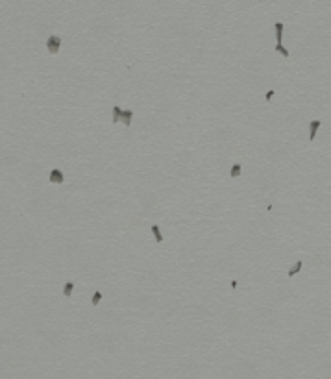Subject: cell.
Returning <instances> with one entry per match:
<instances>
[{
	"label": "cell",
	"mask_w": 331,
	"mask_h": 379,
	"mask_svg": "<svg viewBox=\"0 0 331 379\" xmlns=\"http://www.w3.org/2000/svg\"><path fill=\"white\" fill-rule=\"evenodd\" d=\"M59 46H61V37H57V35H50V37H48V41H46V48H48L50 54L59 52Z\"/></svg>",
	"instance_id": "cell-1"
},
{
	"label": "cell",
	"mask_w": 331,
	"mask_h": 379,
	"mask_svg": "<svg viewBox=\"0 0 331 379\" xmlns=\"http://www.w3.org/2000/svg\"><path fill=\"white\" fill-rule=\"evenodd\" d=\"M50 181H52V183H63V181H65V176H63V172H61L59 168H54V170H50Z\"/></svg>",
	"instance_id": "cell-2"
},
{
	"label": "cell",
	"mask_w": 331,
	"mask_h": 379,
	"mask_svg": "<svg viewBox=\"0 0 331 379\" xmlns=\"http://www.w3.org/2000/svg\"><path fill=\"white\" fill-rule=\"evenodd\" d=\"M318 128H320V120H318V118L311 120V124H309V141H315V137H316V131H318Z\"/></svg>",
	"instance_id": "cell-3"
},
{
	"label": "cell",
	"mask_w": 331,
	"mask_h": 379,
	"mask_svg": "<svg viewBox=\"0 0 331 379\" xmlns=\"http://www.w3.org/2000/svg\"><path fill=\"white\" fill-rule=\"evenodd\" d=\"M276 28V37H278V44H281V37H283V24L281 22H276L274 24Z\"/></svg>",
	"instance_id": "cell-4"
},
{
	"label": "cell",
	"mask_w": 331,
	"mask_h": 379,
	"mask_svg": "<svg viewBox=\"0 0 331 379\" xmlns=\"http://www.w3.org/2000/svg\"><path fill=\"white\" fill-rule=\"evenodd\" d=\"M131 116H133V111H130V109H126V111L122 113V122H124V126H130V124H131Z\"/></svg>",
	"instance_id": "cell-5"
},
{
	"label": "cell",
	"mask_w": 331,
	"mask_h": 379,
	"mask_svg": "<svg viewBox=\"0 0 331 379\" xmlns=\"http://www.w3.org/2000/svg\"><path fill=\"white\" fill-rule=\"evenodd\" d=\"M72 289H74V283H72V281H67V283H65V287H63V296H65V298H69V296L72 294Z\"/></svg>",
	"instance_id": "cell-6"
},
{
	"label": "cell",
	"mask_w": 331,
	"mask_h": 379,
	"mask_svg": "<svg viewBox=\"0 0 331 379\" xmlns=\"http://www.w3.org/2000/svg\"><path fill=\"white\" fill-rule=\"evenodd\" d=\"M152 233H154V239H155V242H163V235H161V231H159V226H152Z\"/></svg>",
	"instance_id": "cell-7"
},
{
	"label": "cell",
	"mask_w": 331,
	"mask_h": 379,
	"mask_svg": "<svg viewBox=\"0 0 331 379\" xmlns=\"http://www.w3.org/2000/svg\"><path fill=\"white\" fill-rule=\"evenodd\" d=\"M122 113H124V111H122V109H120L118 106H115V107H113V122H118V120H122Z\"/></svg>",
	"instance_id": "cell-8"
},
{
	"label": "cell",
	"mask_w": 331,
	"mask_h": 379,
	"mask_svg": "<svg viewBox=\"0 0 331 379\" xmlns=\"http://www.w3.org/2000/svg\"><path fill=\"white\" fill-rule=\"evenodd\" d=\"M241 172H242V167H241V165L237 163V165H233V167H231V170H229V176H231V178H237V176H239Z\"/></svg>",
	"instance_id": "cell-9"
},
{
	"label": "cell",
	"mask_w": 331,
	"mask_h": 379,
	"mask_svg": "<svg viewBox=\"0 0 331 379\" xmlns=\"http://www.w3.org/2000/svg\"><path fill=\"white\" fill-rule=\"evenodd\" d=\"M301 266H303V265H301V261H298V263H296V265L292 266V268H291L289 272H287V276H289V277H292L294 274H298V272L301 270Z\"/></svg>",
	"instance_id": "cell-10"
},
{
	"label": "cell",
	"mask_w": 331,
	"mask_h": 379,
	"mask_svg": "<svg viewBox=\"0 0 331 379\" xmlns=\"http://www.w3.org/2000/svg\"><path fill=\"white\" fill-rule=\"evenodd\" d=\"M100 300H102V292H98V290H96V292L93 294L91 302H93V305H98V303H100Z\"/></svg>",
	"instance_id": "cell-11"
},
{
	"label": "cell",
	"mask_w": 331,
	"mask_h": 379,
	"mask_svg": "<svg viewBox=\"0 0 331 379\" xmlns=\"http://www.w3.org/2000/svg\"><path fill=\"white\" fill-rule=\"evenodd\" d=\"M276 52H279V54H283L285 57H289V50H287L283 44H276Z\"/></svg>",
	"instance_id": "cell-12"
},
{
	"label": "cell",
	"mask_w": 331,
	"mask_h": 379,
	"mask_svg": "<svg viewBox=\"0 0 331 379\" xmlns=\"http://www.w3.org/2000/svg\"><path fill=\"white\" fill-rule=\"evenodd\" d=\"M272 96H274V91H272V89H270V91H268V93H266V96H264V98H266V100H272Z\"/></svg>",
	"instance_id": "cell-13"
}]
</instances>
